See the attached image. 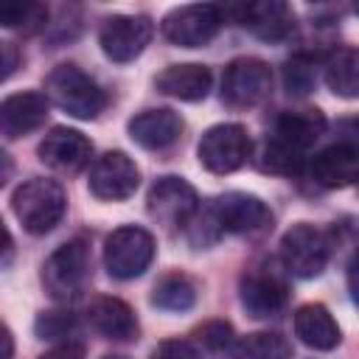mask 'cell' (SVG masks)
<instances>
[{
  "label": "cell",
  "instance_id": "1",
  "mask_svg": "<svg viewBox=\"0 0 359 359\" xmlns=\"http://www.w3.org/2000/svg\"><path fill=\"white\" fill-rule=\"evenodd\" d=\"M45 95L53 107L79 121H93L107 107V93L101 84L76 65H56L45 79Z\"/></svg>",
  "mask_w": 359,
  "mask_h": 359
},
{
  "label": "cell",
  "instance_id": "2",
  "mask_svg": "<svg viewBox=\"0 0 359 359\" xmlns=\"http://www.w3.org/2000/svg\"><path fill=\"white\" fill-rule=\"evenodd\" d=\"M11 210L31 236H45L62 222L67 210V196L56 180L34 177L11 194Z\"/></svg>",
  "mask_w": 359,
  "mask_h": 359
},
{
  "label": "cell",
  "instance_id": "3",
  "mask_svg": "<svg viewBox=\"0 0 359 359\" xmlns=\"http://www.w3.org/2000/svg\"><path fill=\"white\" fill-rule=\"evenodd\" d=\"M90 280V244L70 238L42 264V286L56 303H73Z\"/></svg>",
  "mask_w": 359,
  "mask_h": 359
},
{
  "label": "cell",
  "instance_id": "4",
  "mask_svg": "<svg viewBox=\"0 0 359 359\" xmlns=\"http://www.w3.org/2000/svg\"><path fill=\"white\" fill-rule=\"evenodd\" d=\"M331 258V238L325 230L297 222L280 236V266L294 278H317L323 275Z\"/></svg>",
  "mask_w": 359,
  "mask_h": 359
},
{
  "label": "cell",
  "instance_id": "5",
  "mask_svg": "<svg viewBox=\"0 0 359 359\" xmlns=\"http://www.w3.org/2000/svg\"><path fill=\"white\" fill-rule=\"evenodd\" d=\"M154 261V236L143 227L126 224L107 236L104 241V266L118 280L140 278Z\"/></svg>",
  "mask_w": 359,
  "mask_h": 359
},
{
  "label": "cell",
  "instance_id": "6",
  "mask_svg": "<svg viewBox=\"0 0 359 359\" xmlns=\"http://www.w3.org/2000/svg\"><path fill=\"white\" fill-rule=\"evenodd\" d=\"M222 20H224L222 6H216V3H188V6L171 8L163 17L160 31L171 45L202 48L219 34Z\"/></svg>",
  "mask_w": 359,
  "mask_h": 359
},
{
  "label": "cell",
  "instance_id": "7",
  "mask_svg": "<svg viewBox=\"0 0 359 359\" xmlns=\"http://www.w3.org/2000/svg\"><path fill=\"white\" fill-rule=\"evenodd\" d=\"M272 90V67L255 56H238L224 67L222 101L230 109H252Z\"/></svg>",
  "mask_w": 359,
  "mask_h": 359
},
{
  "label": "cell",
  "instance_id": "8",
  "mask_svg": "<svg viewBox=\"0 0 359 359\" xmlns=\"http://www.w3.org/2000/svg\"><path fill=\"white\" fill-rule=\"evenodd\" d=\"M238 292H241V306L255 320L278 317L280 309L286 306V297H289L286 278H283V272L278 269L275 261H264V264L250 266L241 275Z\"/></svg>",
  "mask_w": 359,
  "mask_h": 359
},
{
  "label": "cell",
  "instance_id": "9",
  "mask_svg": "<svg viewBox=\"0 0 359 359\" xmlns=\"http://www.w3.org/2000/svg\"><path fill=\"white\" fill-rule=\"evenodd\" d=\"M250 149L252 140L241 123H216L202 135L196 154L210 174H233L247 163Z\"/></svg>",
  "mask_w": 359,
  "mask_h": 359
},
{
  "label": "cell",
  "instance_id": "10",
  "mask_svg": "<svg viewBox=\"0 0 359 359\" xmlns=\"http://www.w3.org/2000/svg\"><path fill=\"white\" fill-rule=\"evenodd\" d=\"M210 213L222 233H238V236H258L272 227V213L255 194L244 191H227L210 202Z\"/></svg>",
  "mask_w": 359,
  "mask_h": 359
},
{
  "label": "cell",
  "instance_id": "11",
  "mask_svg": "<svg viewBox=\"0 0 359 359\" xmlns=\"http://www.w3.org/2000/svg\"><path fill=\"white\" fill-rule=\"evenodd\" d=\"M151 34H154V25L149 17L143 14H112L101 22V31H98V42H101V50L107 59L112 62H132L137 59L146 45L151 42Z\"/></svg>",
  "mask_w": 359,
  "mask_h": 359
},
{
  "label": "cell",
  "instance_id": "12",
  "mask_svg": "<svg viewBox=\"0 0 359 359\" xmlns=\"http://www.w3.org/2000/svg\"><path fill=\"white\" fill-rule=\"evenodd\" d=\"M140 185V171L135 165V160L123 151H107L101 154L93 168H90V180L87 188L95 199L101 202H121L129 199Z\"/></svg>",
  "mask_w": 359,
  "mask_h": 359
},
{
  "label": "cell",
  "instance_id": "13",
  "mask_svg": "<svg viewBox=\"0 0 359 359\" xmlns=\"http://www.w3.org/2000/svg\"><path fill=\"white\" fill-rule=\"evenodd\" d=\"M196 191L182 177H160L146 196L149 216L163 227H185L196 216Z\"/></svg>",
  "mask_w": 359,
  "mask_h": 359
},
{
  "label": "cell",
  "instance_id": "14",
  "mask_svg": "<svg viewBox=\"0 0 359 359\" xmlns=\"http://www.w3.org/2000/svg\"><path fill=\"white\" fill-rule=\"evenodd\" d=\"M90 157H93L90 137L70 126H53L39 143V160L59 174L81 171L90 163Z\"/></svg>",
  "mask_w": 359,
  "mask_h": 359
},
{
  "label": "cell",
  "instance_id": "15",
  "mask_svg": "<svg viewBox=\"0 0 359 359\" xmlns=\"http://www.w3.org/2000/svg\"><path fill=\"white\" fill-rule=\"evenodd\" d=\"M238 22L264 42H283L294 34V11L280 0H261L236 8Z\"/></svg>",
  "mask_w": 359,
  "mask_h": 359
},
{
  "label": "cell",
  "instance_id": "16",
  "mask_svg": "<svg viewBox=\"0 0 359 359\" xmlns=\"http://www.w3.org/2000/svg\"><path fill=\"white\" fill-rule=\"evenodd\" d=\"M87 323L95 334H101L104 339H112V342H132V339H137V331H140L135 311L123 300L109 297V294L90 300Z\"/></svg>",
  "mask_w": 359,
  "mask_h": 359
},
{
  "label": "cell",
  "instance_id": "17",
  "mask_svg": "<svg viewBox=\"0 0 359 359\" xmlns=\"http://www.w3.org/2000/svg\"><path fill=\"white\" fill-rule=\"evenodd\" d=\"M306 171L320 188H348L359 182V151L331 143L314 157H309Z\"/></svg>",
  "mask_w": 359,
  "mask_h": 359
},
{
  "label": "cell",
  "instance_id": "18",
  "mask_svg": "<svg viewBox=\"0 0 359 359\" xmlns=\"http://www.w3.org/2000/svg\"><path fill=\"white\" fill-rule=\"evenodd\" d=\"M48 118V95L42 93H14L0 104V129L6 140L22 137L39 129Z\"/></svg>",
  "mask_w": 359,
  "mask_h": 359
},
{
  "label": "cell",
  "instance_id": "19",
  "mask_svg": "<svg viewBox=\"0 0 359 359\" xmlns=\"http://www.w3.org/2000/svg\"><path fill=\"white\" fill-rule=\"evenodd\" d=\"M129 137L143 146V149H151V151H160V149H168L171 143L180 140L182 135V118L174 112V109H143L137 112L135 118H129Z\"/></svg>",
  "mask_w": 359,
  "mask_h": 359
},
{
  "label": "cell",
  "instance_id": "20",
  "mask_svg": "<svg viewBox=\"0 0 359 359\" xmlns=\"http://www.w3.org/2000/svg\"><path fill=\"white\" fill-rule=\"evenodd\" d=\"M325 135V115L317 107H300V109H283L275 121L272 137L286 143L289 149L306 154L320 137Z\"/></svg>",
  "mask_w": 359,
  "mask_h": 359
},
{
  "label": "cell",
  "instance_id": "21",
  "mask_svg": "<svg viewBox=\"0 0 359 359\" xmlns=\"http://www.w3.org/2000/svg\"><path fill=\"white\" fill-rule=\"evenodd\" d=\"M294 337L311 351H331L342 339L337 320L323 303H306L294 311Z\"/></svg>",
  "mask_w": 359,
  "mask_h": 359
},
{
  "label": "cell",
  "instance_id": "22",
  "mask_svg": "<svg viewBox=\"0 0 359 359\" xmlns=\"http://www.w3.org/2000/svg\"><path fill=\"white\" fill-rule=\"evenodd\" d=\"M154 84H157L160 93H165L171 98H180V101H202L210 93L213 73H210V67L196 65V62L171 65V67H165L154 79Z\"/></svg>",
  "mask_w": 359,
  "mask_h": 359
},
{
  "label": "cell",
  "instance_id": "23",
  "mask_svg": "<svg viewBox=\"0 0 359 359\" xmlns=\"http://www.w3.org/2000/svg\"><path fill=\"white\" fill-rule=\"evenodd\" d=\"M325 84L339 98H359V48H339L323 62Z\"/></svg>",
  "mask_w": 359,
  "mask_h": 359
},
{
  "label": "cell",
  "instance_id": "24",
  "mask_svg": "<svg viewBox=\"0 0 359 359\" xmlns=\"http://www.w3.org/2000/svg\"><path fill=\"white\" fill-rule=\"evenodd\" d=\"M233 359H292V345L278 331H255L233 345Z\"/></svg>",
  "mask_w": 359,
  "mask_h": 359
},
{
  "label": "cell",
  "instance_id": "25",
  "mask_svg": "<svg viewBox=\"0 0 359 359\" xmlns=\"http://www.w3.org/2000/svg\"><path fill=\"white\" fill-rule=\"evenodd\" d=\"M196 303V286L185 275H165L151 292V306L160 311H188Z\"/></svg>",
  "mask_w": 359,
  "mask_h": 359
},
{
  "label": "cell",
  "instance_id": "26",
  "mask_svg": "<svg viewBox=\"0 0 359 359\" xmlns=\"http://www.w3.org/2000/svg\"><path fill=\"white\" fill-rule=\"evenodd\" d=\"M261 171H269V174H283V177H294L300 174L306 165H309V157L289 149L286 143L275 140V137H266L264 146H261V160H258Z\"/></svg>",
  "mask_w": 359,
  "mask_h": 359
},
{
  "label": "cell",
  "instance_id": "27",
  "mask_svg": "<svg viewBox=\"0 0 359 359\" xmlns=\"http://www.w3.org/2000/svg\"><path fill=\"white\" fill-rule=\"evenodd\" d=\"M45 20H48V8L39 3H8L0 8L3 28H14L22 34H34L45 28Z\"/></svg>",
  "mask_w": 359,
  "mask_h": 359
},
{
  "label": "cell",
  "instance_id": "28",
  "mask_svg": "<svg viewBox=\"0 0 359 359\" xmlns=\"http://www.w3.org/2000/svg\"><path fill=\"white\" fill-rule=\"evenodd\" d=\"M34 331L39 339L48 342H70V337L79 331V323L70 311L65 309H53V311H39V317L34 320Z\"/></svg>",
  "mask_w": 359,
  "mask_h": 359
},
{
  "label": "cell",
  "instance_id": "29",
  "mask_svg": "<svg viewBox=\"0 0 359 359\" xmlns=\"http://www.w3.org/2000/svg\"><path fill=\"white\" fill-rule=\"evenodd\" d=\"M283 84L289 90V95H309L317 84V67H314V59L306 56V53H297L292 56L286 65H283Z\"/></svg>",
  "mask_w": 359,
  "mask_h": 359
},
{
  "label": "cell",
  "instance_id": "30",
  "mask_svg": "<svg viewBox=\"0 0 359 359\" xmlns=\"http://www.w3.org/2000/svg\"><path fill=\"white\" fill-rule=\"evenodd\" d=\"M199 339H202V345H208L210 351H222V348L233 345V328H230V323H224V320H210V323H205V325L199 328Z\"/></svg>",
  "mask_w": 359,
  "mask_h": 359
},
{
  "label": "cell",
  "instance_id": "31",
  "mask_svg": "<svg viewBox=\"0 0 359 359\" xmlns=\"http://www.w3.org/2000/svg\"><path fill=\"white\" fill-rule=\"evenodd\" d=\"M151 359H202V353L188 339H165L151 351Z\"/></svg>",
  "mask_w": 359,
  "mask_h": 359
},
{
  "label": "cell",
  "instance_id": "32",
  "mask_svg": "<svg viewBox=\"0 0 359 359\" xmlns=\"http://www.w3.org/2000/svg\"><path fill=\"white\" fill-rule=\"evenodd\" d=\"M334 143L359 151V115L339 118V121L334 123Z\"/></svg>",
  "mask_w": 359,
  "mask_h": 359
},
{
  "label": "cell",
  "instance_id": "33",
  "mask_svg": "<svg viewBox=\"0 0 359 359\" xmlns=\"http://www.w3.org/2000/svg\"><path fill=\"white\" fill-rule=\"evenodd\" d=\"M39 359H84V351L76 342H65V345H56V348L45 351Z\"/></svg>",
  "mask_w": 359,
  "mask_h": 359
},
{
  "label": "cell",
  "instance_id": "34",
  "mask_svg": "<svg viewBox=\"0 0 359 359\" xmlns=\"http://www.w3.org/2000/svg\"><path fill=\"white\" fill-rule=\"evenodd\" d=\"M348 292H351V300L359 306V252L348 264Z\"/></svg>",
  "mask_w": 359,
  "mask_h": 359
},
{
  "label": "cell",
  "instance_id": "35",
  "mask_svg": "<svg viewBox=\"0 0 359 359\" xmlns=\"http://www.w3.org/2000/svg\"><path fill=\"white\" fill-rule=\"evenodd\" d=\"M3 53H6V62H3V79H8V76L14 73V65H17L14 45H11V42H3Z\"/></svg>",
  "mask_w": 359,
  "mask_h": 359
},
{
  "label": "cell",
  "instance_id": "36",
  "mask_svg": "<svg viewBox=\"0 0 359 359\" xmlns=\"http://www.w3.org/2000/svg\"><path fill=\"white\" fill-rule=\"evenodd\" d=\"M3 345H6L3 359H11V331H8V328H3Z\"/></svg>",
  "mask_w": 359,
  "mask_h": 359
},
{
  "label": "cell",
  "instance_id": "37",
  "mask_svg": "<svg viewBox=\"0 0 359 359\" xmlns=\"http://www.w3.org/2000/svg\"><path fill=\"white\" fill-rule=\"evenodd\" d=\"M101 359H126V356H121V353H107V356H101Z\"/></svg>",
  "mask_w": 359,
  "mask_h": 359
},
{
  "label": "cell",
  "instance_id": "38",
  "mask_svg": "<svg viewBox=\"0 0 359 359\" xmlns=\"http://www.w3.org/2000/svg\"><path fill=\"white\" fill-rule=\"evenodd\" d=\"M353 14H359V3H356V6H353Z\"/></svg>",
  "mask_w": 359,
  "mask_h": 359
}]
</instances>
